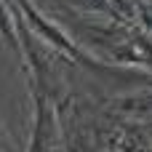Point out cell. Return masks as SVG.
I'll return each instance as SVG.
<instances>
[{"label":"cell","mask_w":152,"mask_h":152,"mask_svg":"<svg viewBox=\"0 0 152 152\" xmlns=\"http://www.w3.org/2000/svg\"><path fill=\"white\" fill-rule=\"evenodd\" d=\"M27 152H64L59 110L45 94H35V126Z\"/></svg>","instance_id":"obj_1"},{"label":"cell","mask_w":152,"mask_h":152,"mask_svg":"<svg viewBox=\"0 0 152 152\" xmlns=\"http://www.w3.org/2000/svg\"><path fill=\"white\" fill-rule=\"evenodd\" d=\"M112 115H126L134 120H152V94L118 96L112 102Z\"/></svg>","instance_id":"obj_2"},{"label":"cell","mask_w":152,"mask_h":152,"mask_svg":"<svg viewBox=\"0 0 152 152\" xmlns=\"http://www.w3.org/2000/svg\"><path fill=\"white\" fill-rule=\"evenodd\" d=\"M35 3H40V5H59V0H35Z\"/></svg>","instance_id":"obj_3"},{"label":"cell","mask_w":152,"mask_h":152,"mask_svg":"<svg viewBox=\"0 0 152 152\" xmlns=\"http://www.w3.org/2000/svg\"><path fill=\"white\" fill-rule=\"evenodd\" d=\"M136 152H152V147H144V150H136Z\"/></svg>","instance_id":"obj_4"}]
</instances>
